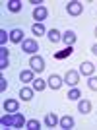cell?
I'll use <instances>...</instances> for the list:
<instances>
[{"mask_svg":"<svg viewBox=\"0 0 97 130\" xmlns=\"http://www.w3.org/2000/svg\"><path fill=\"white\" fill-rule=\"evenodd\" d=\"M29 68H31L33 72H37V74H41V72L45 70V60L39 56V54H33L31 58H29Z\"/></svg>","mask_w":97,"mask_h":130,"instance_id":"cell-1","label":"cell"},{"mask_svg":"<svg viewBox=\"0 0 97 130\" xmlns=\"http://www.w3.org/2000/svg\"><path fill=\"white\" fill-rule=\"evenodd\" d=\"M22 51L27 53V54H35L39 51V43L35 41V39H25V41L22 43Z\"/></svg>","mask_w":97,"mask_h":130,"instance_id":"cell-2","label":"cell"},{"mask_svg":"<svg viewBox=\"0 0 97 130\" xmlns=\"http://www.w3.org/2000/svg\"><path fill=\"white\" fill-rule=\"evenodd\" d=\"M66 12H68L70 16H80L82 12H84V4L78 2V0H72V2L66 4Z\"/></svg>","mask_w":97,"mask_h":130,"instance_id":"cell-3","label":"cell"},{"mask_svg":"<svg viewBox=\"0 0 97 130\" xmlns=\"http://www.w3.org/2000/svg\"><path fill=\"white\" fill-rule=\"evenodd\" d=\"M48 12L45 6H35L33 8V20H37V23H43V20H47Z\"/></svg>","mask_w":97,"mask_h":130,"instance_id":"cell-4","label":"cell"},{"mask_svg":"<svg viewBox=\"0 0 97 130\" xmlns=\"http://www.w3.org/2000/svg\"><path fill=\"white\" fill-rule=\"evenodd\" d=\"M64 82L68 84V86L76 87V86H78V82H80V72H76V70H68V72H66V76H64Z\"/></svg>","mask_w":97,"mask_h":130,"instance_id":"cell-5","label":"cell"},{"mask_svg":"<svg viewBox=\"0 0 97 130\" xmlns=\"http://www.w3.org/2000/svg\"><path fill=\"white\" fill-rule=\"evenodd\" d=\"M62 84H64V78H60L58 74H53V76L47 80V86L51 87V89H60Z\"/></svg>","mask_w":97,"mask_h":130,"instance_id":"cell-6","label":"cell"},{"mask_svg":"<svg viewBox=\"0 0 97 130\" xmlns=\"http://www.w3.org/2000/svg\"><path fill=\"white\" fill-rule=\"evenodd\" d=\"M4 111H6V113H18V111H20L18 99H6V101H4Z\"/></svg>","mask_w":97,"mask_h":130,"instance_id":"cell-7","label":"cell"},{"mask_svg":"<svg viewBox=\"0 0 97 130\" xmlns=\"http://www.w3.org/2000/svg\"><path fill=\"white\" fill-rule=\"evenodd\" d=\"M93 72H95V64H91V62H82V66H80L82 76H93Z\"/></svg>","mask_w":97,"mask_h":130,"instance_id":"cell-8","label":"cell"},{"mask_svg":"<svg viewBox=\"0 0 97 130\" xmlns=\"http://www.w3.org/2000/svg\"><path fill=\"white\" fill-rule=\"evenodd\" d=\"M76 39L78 37H76V33L72 31V29H68L66 33H62V41L66 43V47H72V45L76 43Z\"/></svg>","mask_w":97,"mask_h":130,"instance_id":"cell-9","label":"cell"},{"mask_svg":"<svg viewBox=\"0 0 97 130\" xmlns=\"http://www.w3.org/2000/svg\"><path fill=\"white\" fill-rule=\"evenodd\" d=\"M0 124L2 128H14V113H8L0 119Z\"/></svg>","mask_w":97,"mask_h":130,"instance_id":"cell-10","label":"cell"},{"mask_svg":"<svg viewBox=\"0 0 97 130\" xmlns=\"http://www.w3.org/2000/svg\"><path fill=\"white\" fill-rule=\"evenodd\" d=\"M78 111H80L82 115L91 113V103H89L87 99H80V101H78Z\"/></svg>","mask_w":97,"mask_h":130,"instance_id":"cell-11","label":"cell"},{"mask_svg":"<svg viewBox=\"0 0 97 130\" xmlns=\"http://www.w3.org/2000/svg\"><path fill=\"white\" fill-rule=\"evenodd\" d=\"M10 41H12V43H20V41L23 43V41H25V39H23V31H22V29H18V27H16V29H12V31H10Z\"/></svg>","mask_w":97,"mask_h":130,"instance_id":"cell-12","label":"cell"},{"mask_svg":"<svg viewBox=\"0 0 97 130\" xmlns=\"http://www.w3.org/2000/svg\"><path fill=\"white\" fill-rule=\"evenodd\" d=\"M58 124H60V128L70 130V128H74V119H72V117H68V115H64V117L58 120Z\"/></svg>","mask_w":97,"mask_h":130,"instance_id":"cell-13","label":"cell"},{"mask_svg":"<svg viewBox=\"0 0 97 130\" xmlns=\"http://www.w3.org/2000/svg\"><path fill=\"white\" fill-rule=\"evenodd\" d=\"M33 93H35L33 87H22V89H20V97H22V101H31Z\"/></svg>","mask_w":97,"mask_h":130,"instance_id":"cell-14","label":"cell"},{"mask_svg":"<svg viewBox=\"0 0 97 130\" xmlns=\"http://www.w3.org/2000/svg\"><path fill=\"white\" fill-rule=\"evenodd\" d=\"M27 124V120L23 119V115L18 111V113H14V128H23V126Z\"/></svg>","mask_w":97,"mask_h":130,"instance_id":"cell-15","label":"cell"},{"mask_svg":"<svg viewBox=\"0 0 97 130\" xmlns=\"http://www.w3.org/2000/svg\"><path fill=\"white\" fill-rule=\"evenodd\" d=\"M58 120H60V119H58L54 113H48L47 117H45V124H47L48 128H54V126L58 124Z\"/></svg>","mask_w":97,"mask_h":130,"instance_id":"cell-16","label":"cell"},{"mask_svg":"<svg viewBox=\"0 0 97 130\" xmlns=\"http://www.w3.org/2000/svg\"><path fill=\"white\" fill-rule=\"evenodd\" d=\"M47 37H48L51 43H58V41H62V35H60L58 29H51V31L47 33Z\"/></svg>","mask_w":97,"mask_h":130,"instance_id":"cell-17","label":"cell"},{"mask_svg":"<svg viewBox=\"0 0 97 130\" xmlns=\"http://www.w3.org/2000/svg\"><path fill=\"white\" fill-rule=\"evenodd\" d=\"M33 74H35V72H33L31 68H29V70H23L22 74H20V80H22V82H25V84H29V82H33V80H35V76H33Z\"/></svg>","mask_w":97,"mask_h":130,"instance_id":"cell-18","label":"cell"},{"mask_svg":"<svg viewBox=\"0 0 97 130\" xmlns=\"http://www.w3.org/2000/svg\"><path fill=\"white\" fill-rule=\"evenodd\" d=\"M45 87H47V80H41V78L33 80V89L35 91H45Z\"/></svg>","mask_w":97,"mask_h":130,"instance_id":"cell-19","label":"cell"},{"mask_svg":"<svg viewBox=\"0 0 97 130\" xmlns=\"http://www.w3.org/2000/svg\"><path fill=\"white\" fill-rule=\"evenodd\" d=\"M31 31H33V35H35V37H41V35H45V25L43 23H33L31 25Z\"/></svg>","mask_w":97,"mask_h":130,"instance_id":"cell-20","label":"cell"},{"mask_svg":"<svg viewBox=\"0 0 97 130\" xmlns=\"http://www.w3.org/2000/svg\"><path fill=\"white\" fill-rule=\"evenodd\" d=\"M66 97L70 99V101H78V99L82 97V93H80V89H78V87H72L70 91H68V95H66Z\"/></svg>","mask_w":97,"mask_h":130,"instance_id":"cell-21","label":"cell"},{"mask_svg":"<svg viewBox=\"0 0 97 130\" xmlns=\"http://www.w3.org/2000/svg\"><path fill=\"white\" fill-rule=\"evenodd\" d=\"M8 10L10 12H20L22 10V2H20V0H10V2H8Z\"/></svg>","mask_w":97,"mask_h":130,"instance_id":"cell-22","label":"cell"},{"mask_svg":"<svg viewBox=\"0 0 97 130\" xmlns=\"http://www.w3.org/2000/svg\"><path fill=\"white\" fill-rule=\"evenodd\" d=\"M25 128H29V130H39L41 128V122H39V120H27V124H25Z\"/></svg>","mask_w":97,"mask_h":130,"instance_id":"cell-23","label":"cell"},{"mask_svg":"<svg viewBox=\"0 0 97 130\" xmlns=\"http://www.w3.org/2000/svg\"><path fill=\"white\" fill-rule=\"evenodd\" d=\"M87 87H89V89H93V91H97V78L89 76V80H87Z\"/></svg>","mask_w":97,"mask_h":130,"instance_id":"cell-24","label":"cell"},{"mask_svg":"<svg viewBox=\"0 0 97 130\" xmlns=\"http://www.w3.org/2000/svg\"><path fill=\"white\" fill-rule=\"evenodd\" d=\"M8 39H10V33H6L4 29H2V31H0V47H4Z\"/></svg>","mask_w":97,"mask_h":130,"instance_id":"cell-25","label":"cell"},{"mask_svg":"<svg viewBox=\"0 0 97 130\" xmlns=\"http://www.w3.org/2000/svg\"><path fill=\"white\" fill-rule=\"evenodd\" d=\"M8 54H10V51L6 47H0V58H8Z\"/></svg>","mask_w":97,"mask_h":130,"instance_id":"cell-26","label":"cell"},{"mask_svg":"<svg viewBox=\"0 0 97 130\" xmlns=\"http://www.w3.org/2000/svg\"><path fill=\"white\" fill-rule=\"evenodd\" d=\"M6 87H8V80H4V76H2V78H0V91L4 93Z\"/></svg>","mask_w":97,"mask_h":130,"instance_id":"cell-27","label":"cell"},{"mask_svg":"<svg viewBox=\"0 0 97 130\" xmlns=\"http://www.w3.org/2000/svg\"><path fill=\"white\" fill-rule=\"evenodd\" d=\"M10 66V62H8V58H0V68L4 70V68H8Z\"/></svg>","mask_w":97,"mask_h":130,"instance_id":"cell-28","label":"cell"},{"mask_svg":"<svg viewBox=\"0 0 97 130\" xmlns=\"http://www.w3.org/2000/svg\"><path fill=\"white\" fill-rule=\"evenodd\" d=\"M91 53H93V54H95V56H97V43H95V45H93V47H91Z\"/></svg>","mask_w":97,"mask_h":130,"instance_id":"cell-29","label":"cell"},{"mask_svg":"<svg viewBox=\"0 0 97 130\" xmlns=\"http://www.w3.org/2000/svg\"><path fill=\"white\" fill-rule=\"evenodd\" d=\"M95 35H97V27H95Z\"/></svg>","mask_w":97,"mask_h":130,"instance_id":"cell-30","label":"cell"},{"mask_svg":"<svg viewBox=\"0 0 97 130\" xmlns=\"http://www.w3.org/2000/svg\"><path fill=\"white\" fill-rule=\"evenodd\" d=\"M95 70H97V66H95Z\"/></svg>","mask_w":97,"mask_h":130,"instance_id":"cell-31","label":"cell"}]
</instances>
